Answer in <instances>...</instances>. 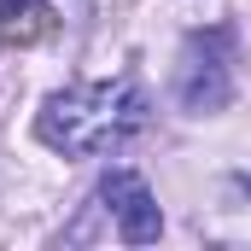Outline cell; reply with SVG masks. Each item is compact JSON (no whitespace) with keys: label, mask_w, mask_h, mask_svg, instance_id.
Instances as JSON below:
<instances>
[{"label":"cell","mask_w":251,"mask_h":251,"mask_svg":"<svg viewBox=\"0 0 251 251\" xmlns=\"http://www.w3.org/2000/svg\"><path fill=\"white\" fill-rule=\"evenodd\" d=\"M146 123V94L134 82H82L41 105L35 134L64 158H100L128 146Z\"/></svg>","instance_id":"1"},{"label":"cell","mask_w":251,"mask_h":251,"mask_svg":"<svg viewBox=\"0 0 251 251\" xmlns=\"http://www.w3.org/2000/svg\"><path fill=\"white\" fill-rule=\"evenodd\" d=\"M47 29L41 0H0V41H35Z\"/></svg>","instance_id":"4"},{"label":"cell","mask_w":251,"mask_h":251,"mask_svg":"<svg viewBox=\"0 0 251 251\" xmlns=\"http://www.w3.org/2000/svg\"><path fill=\"white\" fill-rule=\"evenodd\" d=\"M222 47H228V35L216 29L210 41H187V59H181V76H176V100L187 105V111H222L228 105V64H222Z\"/></svg>","instance_id":"2"},{"label":"cell","mask_w":251,"mask_h":251,"mask_svg":"<svg viewBox=\"0 0 251 251\" xmlns=\"http://www.w3.org/2000/svg\"><path fill=\"white\" fill-rule=\"evenodd\" d=\"M100 199H105V210H117V234H123L128 246H146V240L164 234L158 199L146 193V181H140L134 170H111V176L100 181Z\"/></svg>","instance_id":"3"}]
</instances>
